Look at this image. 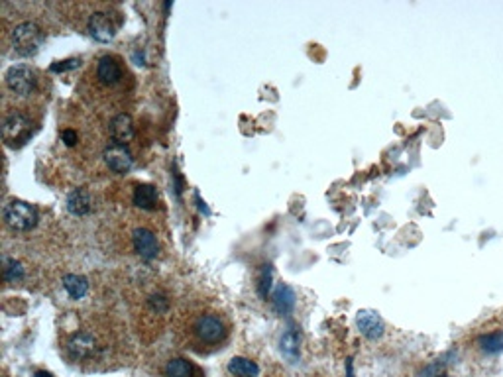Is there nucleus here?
Segmentation results:
<instances>
[{
	"label": "nucleus",
	"instance_id": "nucleus-1",
	"mask_svg": "<svg viewBox=\"0 0 503 377\" xmlns=\"http://www.w3.org/2000/svg\"><path fill=\"white\" fill-rule=\"evenodd\" d=\"M232 322L223 308L209 301H195L177 318L179 342L197 353H212L230 340Z\"/></svg>",
	"mask_w": 503,
	"mask_h": 377
},
{
	"label": "nucleus",
	"instance_id": "nucleus-17",
	"mask_svg": "<svg viewBox=\"0 0 503 377\" xmlns=\"http://www.w3.org/2000/svg\"><path fill=\"white\" fill-rule=\"evenodd\" d=\"M63 289L67 291V295H69L71 299L79 301V299H83L85 295L89 293V283H87V279L81 277V275L69 273V275L63 277Z\"/></svg>",
	"mask_w": 503,
	"mask_h": 377
},
{
	"label": "nucleus",
	"instance_id": "nucleus-25",
	"mask_svg": "<svg viewBox=\"0 0 503 377\" xmlns=\"http://www.w3.org/2000/svg\"><path fill=\"white\" fill-rule=\"evenodd\" d=\"M443 377H445V376H443Z\"/></svg>",
	"mask_w": 503,
	"mask_h": 377
},
{
	"label": "nucleus",
	"instance_id": "nucleus-3",
	"mask_svg": "<svg viewBox=\"0 0 503 377\" xmlns=\"http://www.w3.org/2000/svg\"><path fill=\"white\" fill-rule=\"evenodd\" d=\"M63 348L73 364L81 365H94L103 362L110 350L105 332L93 328V326H85V328L71 332Z\"/></svg>",
	"mask_w": 503,
	"mask_h": 377
},
{
	"label": "nucleus",
	"instance_id": "nucleus-21",
	"mask_svg": "<svg viewBox=\"0 0 503 377\" xmlns=\"http://www.w3.org/2000/svg\"><path fill=\"white\" fill-rule=\"evenodd\" d=\"M481 350L488 353H497L503 350V332H493V334H484L478 338Z\"/></svg>",
	"mask_w": 503,
	"mask_h": 377
},
{
	"label": "nucleus",
	"instance_id": "nucleus-16",
	"mask_svg": "<svg viewBox=\"0 0 503 377\" xmlns=\"http://www.w3.org/2000/svg\"><path fill=\"white\" fill-rule=\"evenodd\" d=\"M91 204H93L91 195H89L87 188L83 187L75 188L73 193H69V197H67V209H69L71 214H75V216L89 214V212H91Z\"/></svg>",
	"mask_w": 503,
	"mask_h": 377
},
{
	"label": "nucleus",
	"instance_id": "nucleus-6",
	"mask_svg": "<svg viewBox=\"0 0 503 377\" xmlns=\"http://www.w3.org/2000/svg\"><path fill=\"white\" fill-rule=\"evenodd\" d=\"M6 40L16 55L30 58L37 53V49L46 42V30L35 20H22L12 26L10 32H6Z\"/></svg>",
	"mask_w": 503,
	"mask_h": 377
},
{
	"label": "nucleus",
	"instance_id": "nucleus-9",
	"mask_svg": "<svg viewBox=\"0 0 503 377\" xmlns=\"http://www.w3.org/2000/svg\"><path fill=\"white\" fill-rule=\"evenodd\" d=\"M2 218L12 232H30L37 224V211L24 200H10L2 209Z\"/></svg>",
	"mask_w": 503,
	"mask_h": 377
},
{
	"label": "nucleus",
	"instance_id": "nucleus-2",
	"mask_svg": "<svg viewBox=\"0 0 503 377\" xmlns=\"http://www.w3.org/2000/svg\"><path fill=\"white\" fill-rule=\"evenodd\" d=\"M79 91L89 105L118 110L124 106L126 96L132 94V75L122 59L106 53L83 75Z\"/></svg>",
	"mask_w": 503,
	"mask_h": 377
},
{
	"label": "nucleus",
	"instance_id": "nucleus-24",
	"mask_svg": "<svg viewBox=\"0 0 503 377\" xmlns=\"http://www.w3.org/2000/svg\"><path fill=\"white\" fill-rule=\"evenodd\" d=\"M34 377H53L51 374H47V371H35Z\"/></svg>",
	"mask_w": 503,
	"mask_h": 377
},
{
	"label": "nucleus",
	"instance_id": "nucleus-19",
	"mask_svg": "<svg viewBox=\"0 0 503 377\" xmlns=\"http://www.w3.org/2000/svg\"><path fill=\"white\" fill-rule=\"evenodd\" d=\"M26 277V268L16 258H4V281L8 285L24 281Z\"/></svg>",
	"mask_w": 503,
	"mask_h": 377
},
{
	"label": "nucleus",
	"instance_id": "nucleus-10",
	"mask_svg": "<svg viewBox=\"0 0 503 377\" xmlns=\"http://www.w3.org/2000/svg\"><path fill=\"white\" fill-rule=\"evenodd\" d=\"M103 161L106 164V167L117 173V175H124L128 173L134 165V157L126 146L122 143H114V141H106L105 152H103Z\"/></svg>",
	"mask_w": 503,
	"mask_h": 377
},
{
	"label": "nucleus",
	"instance_id": "nucleus-8",
	"mask_svg": "<svg viewBox=\"0 0 503 377\" xmlns=\"http://www.w3.org/2000/svg\"><path fill=\"white\" fill-rule=\"evenodd\" d=\"M117 16L118 14H114L112 8L94 6L93 10L87 14V32L91 34V37L103 44L110 42L117 35L118 26H120V20H117Z\"/></svg>",
	"mask_w": 503,
	"mask_h": 377
},
{
	"label": "nucleus",
	"instance_id": "nucleus-4",
	"mask_svg": "<svg viewBox=\"0 0 503 377\" xmlns=\"http://www.w3.org/2000/svg\"><path fill=\"white\" fill-rule=\"evenodd\" d=\"M4 87L16 103L24 105H37L44 96V77L30 65H14L6 71Z\"/></svg>",
	"mask_w": 503,
	"mask_h": 377
},
{
	"label": "nucleus",
	"instance_id": "nucleus-11",
	"mask_svg": "<svg viewBox=\"0 0 503 377\" xmlns=\"http://www.w3.org/2000/svg\"><path fill=\"white\" fill-rule=\"evenodd\" d=\"M108 134H110V141L126 146V143L134 138L132 118H130L126 112L114 114V116L110 118V124H108Z\"/></svg>",
	"mask_w": 503,
	"mask_h": 377
},
{
	"label": "nucleus",
	"instance_id": "nucleus-23",
	"mask_svg": "<svg viewBox=\"0 0 503 377\" xmlns=\"http://www.w3.org/2000/svg\"><path fill=\"white\" fill-rule=\"evenodd\" d=\"M77 65V61H65V63H61V65H53L51 69L53 71H65V69H71V67H75Z\"/></svg>",
	"mask_w": 503,
	"mask_h": 377
},
{
	"label": "nucleus",
	"instance_id": "nucleus-7",
	"mask_svg": "<svg viewBox=\"0 0 503 377\" xmlns=\"http://www.w3.org/2000/svg\"><path fill=\"white\" fill-rule=\"evenodd\" d=\"M128 242L132 252L142 261H153L162 254V242L152 224L136 222L128 228Z\"/></svg>",
	"mask_w": 503,
	"mask_h": 377
},
{
	"label": "nucleus",
	"instance_id": "nucleus-22",
	"mask_svg": "<svg viewBox=\"0 0 503 377\" xmlns=\"http://www.w3.org/2000/svg\"><path fill=\"white\" fill-rule=\"evenodd\" d=\"M269 279H271V271L264 270L262 271V275H259V283H257V291L262 297H268V291H269Z\"/></svg>",
	"mask_w": 503,
	"mask_h": 377
},
{
	"label": "nucleus",
	"instance_id": "nucleus-13",
	"mask_svg": "<svg viewBox=\"0 0 503 377\" xmlns=\"http://www.w3.org/2000/svg\"><path fill=\"white\" fill-rule=\"evenodd\" d=\"M257 374H259V367L256 362L248 360L244 356H236L224 367V377H257Z\"/></svg>",
	"mask_w": 503,
	"mask_h": 377
},
{
	"label": "nucleus",
	"instance_id": "nucleus-12",
	"mask_svg": "<svg viewBox=\"0 0 503 377\" xmlns=\"http://www.w3.org/2000/svg\"><path fill=\"white\" fill-rule=\"evenodd\" d=\"M356 324H358V328H360L364 336L370 338V340L380 338L384 334V328H386L382 317L377 313H374V310H360L358 317H356Z\"/></svg>",
	"mask_w": 503,
	"mask_h": 377
},
{
	"label": "nucleus",
	"instance_id": "nucleus-18",
	"mask_svg": "<svg viewBox=\"0 0 503 377\" xmlns=\"http://www.w3.org/2000/svg\"><path fill=\"white\" fill-rule=\"evenodd\" d=\"M273 305H275V308L280 310L281 315L293 310V306H295V293L291 291V287H287V285L281 283L280 287L275 289V293H273Z\"/></svg>",
	"mask_w": 503,
	"mask_h": 377
},
{
	"label": "nucleus",
	"instance_id": "nucleus-14",
	"mask_svg": "<svg viewBox=\"0 0 503 377\" xmlns=\"http://www.w3.org/2000/svg\"><path fill=\"white\" fill-rule=\"evenodd\" d=\"M164 377H201L199 369L191 364L185 358H171L167 364L164 365Z\"/></svg>",
	"mask_w": 503,
	"mask_h": 377
},
{
	"label": "nucleus",
	"instance_id": "nucleus-15",
	"mask_svg": "<svg viewBox=\"0 0 503 377\" xmlns=\"http://www.w3.org/2000/svg\"><path fill=\"white\" fill-rule=\"evenodd\" d=\"M157 200H160V195H157V188L153 185H138L134 188V195H132V202L142 209V211H152L157 207Z\"/></svg>",
	"mask_w": 503,
	"mask_h": 377
},
{
	"label": "nucleus",
	"instance_id": "nucleus-20",
	"mask_svg": "<svg viewBox=\"0 0 503 377\" xmlns=\"http://www.w3.org/2000/svg\"><path fill=\"white\" fill-rule=\"evenodd\" d=\"M299 346H301V336H299V332L287 330V332L281 336V352H283V356H287L289 360H297V356H299Z\"/></svg>",
	"mask_w": 503,
	"mask_h": 377
},
{
	"label": "nucleus",
	"instance_id": "nucleus-5",
	"mask_svg": "<svg viewBox=\"0 0 503 377\" xmlns=\"http://www.w3.org/2000/svg\"><path fill=\"white\" fill-rule=\"evenodd\" d=\"M35 108L37 105H24L16 103L14 108L6 106L4 114V140L8 146H24L26 141L34 136L37 128V118H35Z\"/></svg>",
	"mask_w": 503,
	"mask_h": 377
}]
</instances>
